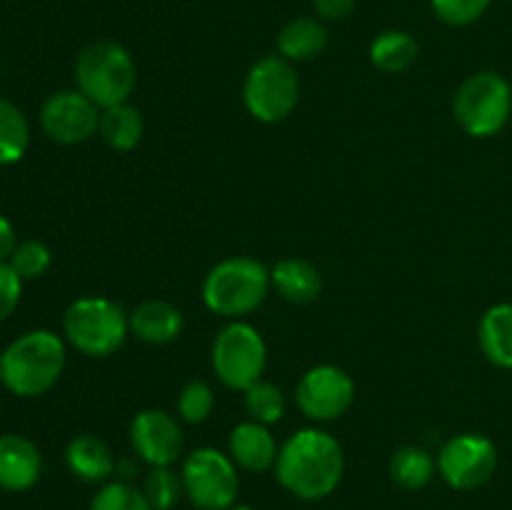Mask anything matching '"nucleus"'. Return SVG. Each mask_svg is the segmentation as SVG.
<instances>
[{
	"label": "nucleus",
	"instance_id": "f257e3e1",
	"mask_svg": "<svg viewBox=\"0 0 512 510\" xmlns=\"http://www.w3.org/2000/svg\"><path fill=\"white\" fill-rule=\"evenodd\" d=\"M275 478L300 500H323L338 490L345 473L343 445L320 428H303L278 450Z\"/></svg>",
	"mask_w": 512,
	"mask_h": 510
},
{
	"label": "nucleus",
	"instance_id": "f03ea898",
	"mask_svg": "<svg viewBox=\"0 0 512 510\" xmlns=\"http://www.w3.org/2000/svg\"><path fill=\"white\" fill-rule=\"evenodd\" d=\"M65 340L53 330H30L0 355V383L18 398L48 393L65 370Z\"/></svg>",
	"mask_w": 512,
	"mask_h": 510
},
{
	"label": "nucleus",
	"instance_id": "7ed1b4c3",
	"mask_svg": "<svg viewBox=\"0 0 512 510\" xmlns=\"http://www.w3.org/2000/svg\"><path fill=\"white\" fill-rule=\"evenodd\" d=\"M270 288V270L260 260L233 255L208 270L203 280V303L210 313L240 320L265 303Z\"/></svg>",
	"mask_w": 512,
	"mask_h": 510
},
{
	"label": "nucleus",
	"instance_id": "20e7f679",
	"mask_svg": "<svg viewBox=\"0 0 512 510\" xmlns=\"http://www.w3.org/2000/svg\"><path fill=\"white\" fill-rule=\"evenodd\" d=\"M130 333L128 313L115 300L85 295L73 300L63 315V338L88 358H110Z\"/></svg>",
	"mask_w": 512,
	"mask_h": 510
},
{
	"label": "nucleus",
	"instance_id": "39448f33",
	"mask_svg": "<svg viewBox=\"0 0 512 510\" xmlns=\"http://www.w3.org/2000/svg\"><path fill=\"white\" fill-rule=\"evenodd\" d=\"M138 68L128 50L113 40H98L80 50L75 60V83L100 110L128 103L133 95Z\"/></svg>",
	"mask_w": 512,
	"mask_h": 510
},
{
	"label": "nucleus",
	"instance_id": "423d86ee",
	"mask_svg": "<svg viewBox=\"0 0 512 510\" xmlns=\"http://www.w3.org/2000/svg\"><path fill=\"white\" fill-rule=\"evenodd\" d=\"M460 128L473 138H493L512 115V88L495 70H480L463 80L453 100Z\"/></svg>",
	"mask_w": 512,
	"mask_h": 510
},
{
	"label": "nucleus",
	"instance_id": "0eeeda50",
	"mask_svg": "<svg viewBox=\"0 0 512 510\" xmlns=\"http://www.w3.org/2000/svg\"><path fill=\"white\" fill-rule=\"evenodd\" d=\"M243 103L258 123L275 125L293 115L300 103V80L293 63L268 55L250 65L243 83Z\"/></svg>",
	"mask_w": 512,
	"mask_h": 510
},
{
	"label": "nucleus",
	"instance_id": "6e6552de",
	"mask_svg": "<svg viewBox=\"0 0 512 510\" xmlns=\"http://www.w3.org/2000/svg\"><path fill=\"white\" fill-rule=\"evenodd\" d=\"M210 360L225 388L248 390L250 385L263 380L265 365H268V345L258 328L243 320H233L215 335Z\"/></svg>",
	"mask_w": 512,
	"mask_h": 510
},
{
	"label": "nucleus",
	"instance_id": "1a4fd4ad",
	"mask_svg": "<svg viewBox=\"0 0 512 510\" xmlns=\"http://www.w3.org/2000/svg\"><path fill=\"white\" fill-rule=\"evenodd\" d=\"M183 493L198 510H228L240 493L238 465L218 448H195L180 468Z\"/></svg>",
	"mask_w": 512,
	"mask_h": 510
},
{
	"label": "nucleus",
	"instance_id": "9d476101",
	"mask_svg": "<svg viewBox=\"0 0 512 510\" xmlns=\"http://www.w3.org/2000/svg\"><path fill=\"white\" fill-rule=\"evenodd\" d=\"M498 470V448L488 435L460 433L438 453V473L453 490H478Z\"/></svg>",
	"mask_w": 512,
	"mask_h": 510
},
{
	"label": "nucleus",
	"instance_id": "9b49d317",
	"mask_svg": "<svg viewBox=\"0 0 512 510\" xmlns=\"http://www.w3.org/2000/svg\"><path fill=\"white\" fill-rule=\"evenodd\" d=\"M355 400V380L338 365H315L300 378L295 403L313 423H330L343 418Z\"/></svg>",
	"mask_w": 512,
	"mask_h": 510
},
{
	"label": "nucleus",
	"instance_id": "f8f14e48",
	"mask_svg": "<svg viewBox=\"0 0 512 510\" xmlns=\"http://www.w3.org/2000/svg\"><path fill=\"white\" fill-rule=\"evenodd\" d=\"M40 125L60 145H80L100 128V108L80 90L53 93L40 108Z\"/></svg>",
	"mask_w": 512,
	"mask_h": 510
},
{
	"label": "nucleus",
	"instance_id": "ddd939ff",
	"mask_svg": "<svg viewBox=\"0 0 512 510\" xmlns=\"http://www.w3.org/2000/svg\"><path fill=\"white\" fill-rule=\"evenodd\" d=\"M128 435L135 455L150 468H173L183 455V428L165 410H140L130 420Z\"/></svg>",
	"mask_w": 512,
	"mask_h": 510
},
{
	"label": "nucleus",
	"instance_id": "4468645a",
	"mask_svg": "<svg viewBox=\"0 0 512 510\" xmlns=\"http://www.w3.org/2000/svg\"><path fill=\"white\" fill-rule=\"evenodd\" d=\"M43 458L33 440L25 435H0V488L8 493L30 490L40 478Z\"/></svg>",
	"mask_w": 512,
	"mask_h": 510
},
{
	"label": "nucleus",
	"instance_id": "2eb2a0df",
	"mask_svg": "<svg viewBox=\"0 0 512 510\" xmlns=\"http://www.w3.org/2000/svg\"><path fill=\"white\" fill-rule=\"evenodd\" d=\"M278 450V440L270 433V425L245 420L230 430L228 455L238 468L248 470V473H265V470L275 468Z\"/></svg>",
	"mask_w": 512,
	"mask_h": 510
},
{
	"label": "nucleus",
	"instance_id": "dca6fc26",
	"mask_svg": "<svg viewBox=\"0 0 512 510\" xmlns=\"http://www.w3.org/2000/svg\"><path fill=\"white\" fill-rule=\"evenodd\" d=\"M130 333L148 345H168L183 333V313L165 300H145L128 315Z\"/></svg>",
	"mask_w": 512,
	"mask_h": 510
},
{
	"label": "nucleus",
	"instance_id": "f3484780",
	"mask_svg": "<svg viewBox=\"0 0 512 510\" xmlns=\"http://www.w3.org/2000/svg\"><path fill=\"white\" fill-rule=\"evenodd\" d=\"M270 285L288 303L308 305L315 303L323 293V275L308 260L285 258L278 260L270 270Z\"/></svg>",
	"mask_w": 512,
	"mask_h": 510
},
{
	"label": "nucleus",
	"instance_id": "a211bd4d",
	"mask_svg": "<svg viewBox=\"0 0 512 510\" xmlns=\"http://www.w3.org/2000/svg\"><path fill=\"white\" fill-rule=\"evenodd\" d=\"M65 463L75 478L85 483H108L110 475L115 473L113 450L108 448L103 438L93 433L75 435L65 448Z\"/></svg>",
	"mask_w": 512,
	"mask_h": 510
},
{
	"label": "nucleus",
	"instance_id": "6ab92c4d",
	"mask_svg": "<svg viewBox=\"0 0 512 510\" xmlns=\"http://www.w3.org/2000/svg\"><path fill=\"white\" fill-rule=\"evenodd\" d=\"M328 40L330 33L320 18H293L278 33L280 58L290 63H305L318 58L328 48Z\"/></svg>",
	"mask_w": 512,
	"mask_h": 510
},
{
	"label": "nucleus",
	"instance_id": "aec40b11",
	"mask_svg": "<svg viewBox=\"0 0 512 510\" xmlns=\"http://www.w3.org/2000/svg\"><path fill=\"white\" fill-rule=\"evenodd\" d=\"M478 343L490 363L512 370V303H498L485 310L478 325Z\"/></svg>",
	"mask_w": 512,
	"mask_h": 510
},
{
	"label": "nucleus",
	"instance_id": "412c9836",
	"mask_svg": "<svg viewBox=\"0 0 512 510\" xmlns=\"http://www.w3.org/2000/svg\"><path fill=\"white\" fill-rule=\"evenodd\" d=\"M98 133L110 148L120 150V153H128V150L138 148L140 140H143V115H140V110L133 108L130 103L110 105V108L100 110Z\"/></svg>",
	"mask_w": 512,
	"mask_h": 510
},
{
	"label": "nucleus",
	"instance_id": "4be33fe9",
	"mask_svg": "<svg viewBox=\"0 0 512 510\" xmlns=\"http://www.w3.org/2000/svg\"><path fill=\"white\" fill-rule=\"evenodd\" d=\"M418 55L420 45L408 30H385L370 43V63L383 73H403Z\"/></svg>",
	"mask_w": 512,
	"mask_h": 510
},
{
	"label": "nucleus",
	"instance_id": "5701e85b",
	"mask_svg": "<svg viewBox=\"0 0 512 510\" xmlns=\"http://www.w3.org/2000/svg\"><path fill=\"white\" fill-rule=\"evenodd\" d=\"M435 470H438V460L418 445H405L395 450L390 458V478L405 490L425 488L435 478Z\"/></svg>",
	"mask_w": 512,
	"mask_h": 510
},
{
	"label": "nucleus",
	"instance_id": "b1692460",
	"mask_svg": "<svg viewBox=\"0 0 512 510\" xmlns=\"http://www.w3.org/2000/svg\"><path fill=\"white\" fill-rule=\"evenodd\" d=\"M30 145V125L23 110L10 100L0 98V165H13L23 160Z\"/></svg>",
	"mask_w": 512,
	"mask_h": 510
},
{
	"label": "nucleus",
	"instance_id": "393cba45",
	"mask_svg": "<svg viewBox=\"0 0 512 510\" xmlns=\"http://www.w3.org/2000/svg\"><path fill=\"white\" fill-rule=\"evenodd\" d=\"M245 393V410H248L250 420L263 425H273L283 420L285 415V395L278 385L268 383V380H258L250 385Z\"/></svg>",
	"mask_w": 512,
	"mask_h": 510
},
{
	"label": "nucleus",
	"instance_id": "a878e982",
	"mask_svg": "<svg viewBox=\"0 0 512 510\" xmlns=\"http://www.w3.org/2000/svg\"><path fill=\"white\" fill-rule=\"evenodd\" d=\"M90 510H153L143 490L123 480H108L90 500Z\"/></svg>",
	"mask_w": 512,
	"mask_h": 510
},
{
	"label": "nucleus",
	"instance_id": "bb28decb",
	"mask_svg": "<svg viewBox=\"0 0 512 510\" xmlns=\"http://www.w3.org/2000/svg\"><path fill=\"white\" fill-rule=\"evenodd\" d=\"M215 393L203 380H190L178 395V418L190 425H200L213 415Z\"/></svg>",
	"mask_w": 512,
	"mask_h": 510
},
{
	"label": "nucleus",
	"instance_id": "cd10ccee",
	"mask_svg": "<svg viewBox=\"0 0 512 510\" xmlns=\"http://www.w3.org/2000/svg\"><path fill=\"white\" fill-rule=\"evenodd\" d=\"M143 493L153 510H170L183 493V480L178 473H173V468H150Z\"/></svg>",
	"mask_w": 512,
	"mask_h": 510
},
{
	"label": "nucleus",
	"instance_id": "c85d7f7f",
	"mask_svg": "<svg viewBox=\"0 0 512 510\" xmlns=\"http://www.w3.org/2000/svg\"><path fill=\"white\" fill-rule=\"evenodd\" d=\"M435 18L450 28H468L478 23L490 8V0H430Z\"/></svg>",
	"mask_w": 512,
	"mask_h": 510
},
{
	"label": "nucleus",
	"instance_id": "c756f323",
	"mask_svg": "<svg viewBox=\"0 0 512 510\" xmlns=\"http://www.w3.org/2000/svg\"><path fill=\"white\" fill-rule=\"evenodd\" d=\"M8 263L23 280H35L50 268L53 255H50L48 245L40 243V240H25L13 250Z\"/></svg>",
	"mask_w": 512,
	"mask_h": 510
},
{
	"label": "nucleus",
	"instance_id": "7c9ffc66",
	"mask_svg": "<svg viewBox=\"0 0 512 510\" xmlns=\"http://www.w3.org/2000/svg\"><path fill=\"white\" fill-rule=\"evenodd\" d=\"M20 293H23V278L10 268V263H0V320L18 308Z\"/></svg>",
	"mask_w": 512,
	"mask_h": 510
},
{
	"label": "nucleus",
	"instance_id": "2f4dec72",
	"mask_svg": "<svg viewBox=\"0 0 512 510\" xmlns=\"http://www.w3.org/2000/svg\"><path fill=\"white\" fill-rule=\"evenodd\" d=\"M358 0H313V8L323 23L345 20L355 10Z\"/></svg>",
	"mask_w": 512,
	"mask_h": 510
},
{
	"label": "nucleus",
	"instance_id": "473e14b6",
	"mask_svg": "<svg viewBox=\"0 0 512 510\" xmlns=\"http://www.w3.org/2000/svg\"><path fill=\"white\" fill-rule=\"evenodd\" d=\"M15 248H18V240H15L13 223L0 215V263H8Z\"/></svg>",
	"mask_w": 512,
	"mask_h": 510
},
{
	"label": "nucleus",
	"instance_id": "72a5a7b5",
	"mask_svg": "<svg viewBox=\"0 0 512 510\" xmlns=\"http://www.w3.org/2000/svg\"><path fill=\"white\" fill-rule=\"evenodd\" d=\"M228 510H255V508H250V505H230Z\"/></svg>",
	"mask_w": 512,
	"mask_h": 510
}]
</instances>
